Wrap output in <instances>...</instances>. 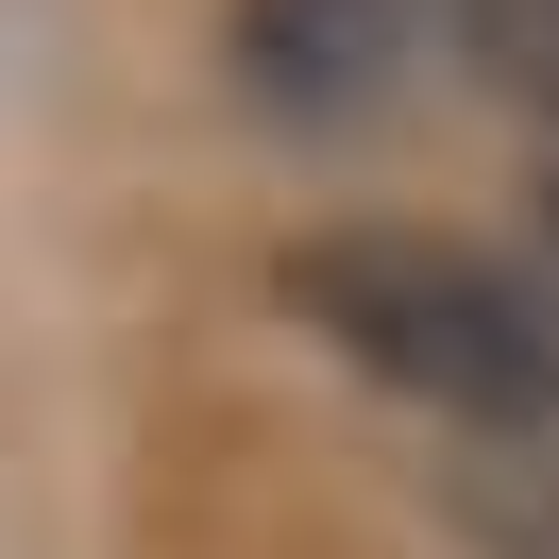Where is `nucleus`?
<instances>
[{"instance_id": "obj_1", "label": "nucleus", "mask_w": 559, "mask_h": 559, "mask_svg": "<svg viewBox=\"0 0 559 559\" xmlns=\"http://www.w3.org/2000/svg\"><path fill=\"white\" fill-rule=\"evenodd\" d=\"M288 322L322 356H356L373 390L475 424V441H525L559 424V288L509 272L475 238H407V221H340V238H288L272 254Z\"/></svg>"}, {"instance_id": "obj_2", "label": "nucleus", "mask_w": 559, "mask_h": 559, "mask_svg": "<svg viewBox=\"0 0 559 559\" xmlns=\"http://www.w3.org/2000/svg\"><path fill=\"white\" fill-rule=\"evenodd\" d=\"M441 0H238L221 17V69L272 136H356L373 103H407Z\"/></svg>"}, {"instance_id": "obj_3", "label": "nucleus", "mask_w": 559, "mask_h": 559, "mask_svg": "<svg viewBox=\"0 0 559 559\" xmlns=\"http://www.w3.org/2000/svg\"><path fill=\"white\" fill-rule=\"evenodd\" d=\"M543 187H559V170H543Z\"/></svg>"}]
</instances>
